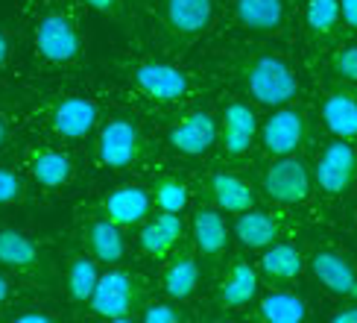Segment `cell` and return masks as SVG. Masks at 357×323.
<instances>
[{
	"label": "cell",
	"mask_w": 357,
	"mask_h": 323,
	"mask_svg": "<svg viewBox=\"0 0 357 323\" xmlns=\"http://www.w3.org/2000/svg\"><path fill=\"white\" fill-rule=\"evenodd\" d=\"M102 209H106L109 220L117 227H132V224H141V220L150 215V194H146L144 188L138 185H123L112 191L102 203Z\"/></svg>",
	"instance_id": "cell-12"
},
{
	"label": "cell",
	"mask_w": 357,
	"mask_h": 323,
	"mask_svg": "<svg viewBox=\"0 0 357 323\" xmlns=\"http://www.w3.org/2000/svg\"><path fill=\"white\" fill-rule=\"evenodd\" d=\"M88 247H91L94 259L100 261H121L123 259V235L117 229V224L112 220H94L91 227H88Z\"/></svg>",
	"instance_id": "cell-23"
},
{
	"label": "cell",
	"mask_w": 357,
	"mask_h": 323,
	"mask_svg": "<svg viewBox=\"0 0 357 323\" xmlns=\"http://www.w3.org/2000/svg\"><path fill=\"white\" fill-rule=\"evenodd\" d=\"M193 241L202 256H220L226 250V224L217 209H197L193 215Z\"/></svg>",
	"instance_id": "cell-19"
},
{
	"label": "cell",
	"mask_w": 357,
	"mask_h": 323,
	"mask_svg": "<svg viewBox=\"0 0 357 323\" xmlns=\"http://www.w3.org/2000/svg\"><path fill=\"white\" fill-rule=\"evenodd\" d=\"M109 323H135V320H129V315H123V317H109Z\"/></svg>",
	"instance_id": "cell-41"
},
{
	"label": "cell",
	"mask_w": 357,
	"mask_h": 323,
	"mask_svg": "<svg viewBox=\"0 0 357 323\" xmlns=\"http://www.w3.org/2000/svg\"><path fill=\"white\" fill-rule=\"evenodd\" d=\"M211 197L217 203V209L222 212H231V215H241V212H249L255 206V194L252 188L237 180L231 173H217L211 176Z\"/></svg>",
	"instance_id": "cell-17"
},
{
	"label": "cell",
	"mask_w": 357,
	"mask_h": 323,
	"mask_svg": "<svg viewBox=\"0 0 357 323\" xmlns=\"http://www.w3.org/2000/svg\"><path fill=\"white\" fill-rule=\"evenodd\" d=\"M197 285H199V268H197V261H193L190 256L176 259L165 271V291L170 294L173 300L190 297V294L197 291Z\"/></svg>",
	"instance_id": "cell-26"
},
{
	"label": "cell",
	"mask_w": 357,
	"mask_h": 323,
	"mask_svg": "<svg viewBox=\"0 0 357 323\" xmlns=\"http://www.w3.org/2000/svg\"><path fill=\"white\" fill-rule=\"evenodd\" d=\"M91 9H97V12H114V6H117V0H85Z\"/></svg>",
	"instance_id": "cell-36"
},
{
	"label": "cell",
	"mask_w": 357,
	"mask_h": 323,
	"mask_svg": "<svg viewBox=\"0 0 357 323\" xmlns=\"http://www.w3.org/2000/svg\"><path fill=\"white\" fill-rule=\"evenodd\" d=\"M12 323H53V317H47L44 312H26L21 317H15Z\"/></svg>",
	"instance_id": "cell-35"
},
{
	"label": "cell",
	"mask_w": 357,
	"mask_h": 323,
	"mask_svg": "<svg viewBox=\"0 0 357 323\" xmlns=\"http://www.w3.org/2000/svg\"><path fill=\"white\" fill-rule=\"evenodd\" d=\"M264 191L266 197L275 203H299L307 197L310 191V176L307 168L299 159L281 156L278 162H273L270 171L264 173Z\"/></svg>",
	"instance_id": "cell-5"
},
{
	"label": "cell",
	"mask_w": 357,
	"mask_h": 323,
	"mask_svg": "<svg viewBox=\"0 0 357 323\" xmlns=\"http://www.w3.org/2000/svg\"><path fill=\"white\" fill-rule=\"evenodd\" d=\"M138 303H141V285L123 271L102 273L91 294V308L102 317H123Z\"/></svg>",
	"instance_id": "cell-2"
},
{
	"label": "cell",
	"mask_w": 357,
	"mask_h": 323,
	"mask_svg": "<svg viewBox=\"0 0 357 323\" xmlns=\"http://www.w3.org/2000/svg\"><path fill=\"white\" fill-rule=\"evenodd\" d=\"M33 176L44 185V188H59L70 180V159L62 153H38L33 159Z\"/></svg>",
	"instance_id": "cell-28"
},
{
	"label": "cell",
	"mask_w": 357,
	"mask_h": 323,
	"mask_svg": "<svg viewBox=\"0 0 357 323\" xmlns=\"http://www.w3.org/2000/svg\"><path fill=\"white\" fill-rule=\"evenodd\" d=\"M24 197V182L21 176H15L12 171L0 168V206H9V203H18Z\"/></svg>",
	"instance_id": "cell-31"
},
{
	"label": "cell",
	"mask_w": 357,
	"mask_h": 323,
	"mask_svg": "<svg viewBox=\"0 0 357 323\" xmlns=\"http://www.w3.org/2000/svg\"><path fill=\"white\" fill-rule=\"evenodd\" d=\"M6 144V124H3V117H0V147Z\"/></svg>",
	"instance_id": "cell-40"
},
{
	"label": "cell",
	"mask_w": 357,
	"mask_h": 323,
	"mask_svg": "<svg viewBox=\"0 0 357 323\" xmlns=\"http://www.w3.org/2000/svg\"><path fill=\"white\" fill-rule=\"evenodd\" d=\"M334 71L340 73V77L357 82V44H351V48L340 50V53L334 56Z\"/></svg>",
	"instance_id": "cell-32"
},
{
	"label": "cell",
	"mask_w": 357,
	"mask_h": 323,
	"mask_svg": "<svg viewBox=\"0 0 357 323\" xmlns=\"http://www.w3.org/2000/svg\"><path fill=\"white\" fill-rule=\"evenodd\" d=\"M222 121H226V150L231 156L246 153L252 138H255V129H258L255 112H252L246 103H231V106H226Z\"/></svg>",
	"instance_id": "cell-13"
},
{
	"label": "cell",
	"mask_w": 357,
	"mask_h": 323,
	"mask_svg": "<svg viewBox=\"0 0 357 323\" xmlns=\"http://www.w3.org/2000/svg\"><path fill=\"white\" fill-rule=\"evenodd\" d=\"M305 315H307L305 300L296 297V294L275 291L261 300V317L266 323H302Z\"/></svg>",
	"instance_id": "cell-24"
},
{
	"label": "cell",
	"mask_w": 357,
	"mask_h": 323,
	"mask_svg": "<svg viewBox=\"0 0 357 323\" xmlns=\"http://www.w3.org/2000/svg\"><path fill=\"white\" fill-rule=\"evenodd\" d=\"M36 261H38V250L26 235L15 229L0 232V264H6V268H29Z\"/></svg>",
	"instance_id": "cell-25"
},
{
	"label": "cell",
	"mask_w": 357,
	"mask_h": 323,
	"mask_svg": "<svg viewBox=\"0 0 357 323\" xmlns=\"http://www.w3.org/2000/svg\"><path fill=\"white\" fill-rule=\"evenodd\" d=\"M135 82L144 94H150L161 103H170V100H178L185 92H188V77L178 68L173 65H161V62H146V65H138L135 71Z\"/></svg>",
	"instance_id": "cell-8"
},
{
	"label": "cell",
	"mask_w": 357,
	"mask_h": 323,
	"mask_svg": "<svg viewBox=\"0 0 357 323\" xmlns=\"http://www.w3.org/2000/svg\"><path fill=\"white\" fill-rule=\"evenodd\" d=\"M234 235L241 238L243 247H270L278 238V220L266 212H241L234 220Z\"/></svg>",
	"instance_id": "cell-16"
},
{
	"label": "cell",
	"mask_w": 357,
	"mask_h": 323,
	"mask_svg": "<svg viewBox=\"0 0 357 323\" xmlns=\"http://www.w3.org/2000/svg\"><path fill=\"white\" fill-rule=\"evenodd\" d=\"M237 18L249 29H275L284 18V3L281 0H237Z\"/></svg>",
	"instance_id": "cell-22"
},
{
	"label": "cell",
	"mask_w": 357,
	"mask_h": 323,
	"mask_svg": "<svg viewBox=\"0 0 357 323\" xmlns=\"http://www.w3.org/2000/svg\"><path fill=\"white\" fill-rule=\"evenodd\" d=\"M328 323H357V308H346V312L334 315Z\"/></svg>",
	"instance_id": "cell-37"
},
{
	"label": "cell",
	"mask_w": 357,
	"mask_h": 323,
	"mask_svg": "<svg viewBox=\"0 0 357 323\" xmlns=\"http://www.w3.org/2000/svg\"><path fill=\"white\" fill-rule=\"evenodd\" d=\"M310 268H314L317 279L331 294L346 297V300H357V271L340 253H334V250H322V253H317L314 259H310Z\"/></svg>",
	"instance_id": "cell-10"
},
{
	"label": "cell",
	"mask_w": 357,
	"mask_h": 323,
	"mask_svg": "<svg viewBox=\"0 0 357 323\" xmlns=\"http://www.w3.org/2000/svg\"><path fill=\"white\" fill-rule=\"evenodd\" d=\"M340 21V0H310L307 3V27L314 33H328Z\"/></svg>",
	"instance_id": "cell-30"
},
{
	"label": "cell",
	"mask_w": 357,
	"mask_h": 323,
	"mask_svg": "<svg viewBox=\"0 0 357 323\" xmlns=\"http://www.w3.org/2000/svg\"><path fill=\"white\" fill-rule=\"evenodd\" d=\"M322 121L337 138H357V100L343 92L328 94L322 103Z\"/></svg>",
	"instance_id": "cell-14"
},
{
	"label": "cell",
	"mask_w": 357,
	"mask_h": 323,
	"mask_svg": "<svg viewBox=\"0 0 357 323\" xmlns=\"http://www.w3.org/2000/svg\"><path fill=\"white\" fill-rule=\"evenodd\" d=\"M36 48L50 62H70L79 53V36L65 15L50 12L36 27Z\"/></svg>",
	"instance_id": "cell-4"
},
{
	"label": "cell",
	"mask_w": 357,
	"mask_h": 323,
	"mask_svg": "<svg viewBox=\"0 0 357 323\" xmlns=\"http://www.w3.org/2000/svg\"><path fill=\"white\" fill-rule=\"evenodd\" d=\"M144 323H178V315H176V308H170L165 303H155V306L146 308Z\"/></svg>",
	"instance_id": "cell-33"
},
{
	"label": "cell",
	"mask_w": 357,
	"mask_h": 323,
	"mask_svg": "<svg viewBox=\"0 0 357 323\" xmlns=\"http://www.w3.org/2000/svg\"><path fill=\"white\" fill-rule=\"evenodd\" d=\"M155 203L161 212L178 215L188 206V188L178 180H158L155 182Z\"/></svg>",
	"instance_id": "cell-29"
},
{
	"label": "cell",
	"mask_w": 357,
	"mask_h": 323,
	"mask_svg": "<svg viewBox=\"0 0 357 323\" xmlns=\"http://www.w3.org/2000/svg\"><path fill=\"white\" fill-rule=\"evenodd\" d=\"M255 294H258V273L249 264H234L220 288V303L229 308H237V306H246L255 300Z\"/></svg>",
	"instance_id": "cell-21"
},
{
	"label": "cell",
	"mask_w": 357,
	"mask_h": 323,
	"mask_svg": "<svg viewBox=\"0 0 357 323\" xmlns=\"http://www.w3.org/2000/svg\"><path fill=\"white\" fill-rule=\"evenodd\" d=\"M302 136H305L302 112L284 109V106H278V112L270 115V121L264 124V132H261L266 153H273V156H290L299 147Z\"/></svg>",
	"instance_id": "cell-7"
},
{
	"label": "cell",
	"mask_w": 357,
	"mask_h": 323,
	"mask_svg": "<svg viewBox=\"0 0 357 323\" xmlns=\"http://www.w3.org/2000/svg\"><path fill=\"white\" fill-rule=\"evenodd\" d=\"M214 3L211 0H167V21L176 33H202L211 24Z\"/></svg>",
	"instance_id": "cell-15"
},
{
	"label": "cell",
	"mask_w": 357,
	"mask_h": 323,
	"mask_svg": "<svg viewBox=\"0 0 357 323\" xmlns=\"http://www.w3.org/2000/svg\"><path fill=\"white\" fill-rule=\"evenodd\" d=\"M6 56H9V41H6V36L0 33V65L6 62Z\"/></svg>",
	"instance_id": "cell-38"
},
{
	"label": "cell",
	"mask_w": 357,
	"mask_h": 323,
	"mask_svg": "<svg viewBox=\"0 0 357 323\" xmlns=\"http://www.w3.org/2000/svg\"><path fill=\"white\" fill-rule=\"evenodd\" d=\"M246 88L264 106H284L299 92V82L281 56H258L246 71Z\"/></svg>",
	"instance_id": "cell-1"
},
{
	"label": "cell",
	"mask_w": 357,
	"mask_h": 323,
	"mask_svg": "<svg viewBox=\"0 0 357 323\" xmlns=\"http://www.w3.org/2000/svg\"><path fill=\"white\" fill-rule=\"evenodd\" d=\"M217 141V124L211 115L193 112L185 121H178L170 132V144L185 156H202L211 150V144Z\"/></svg>",
	"instance_id": "cell-9"
},
{
	"label": "cell",
	"mask_w": 357,
	"mask_h": 323,
	"mask_svg": "<svg viewBox=\"0 0 357 323\" xmlns=\"http://www.w3.org/2000/svg\"><path fill=\"white\" fill-rule=\"evenodd\" d=\"M354 171H357V156L351 144H346V138H337L322 150L314 176L325 194H343L354 180Z\"/></svg>",
	"instance_id": "cell-3"
},
{
	"label": "cell",
	"mask_w": 357,
	"mask_h": 323,
	"mask_svg": "<svg viewBox=\"0 0 357 323\" xmlns=\"http://www.w3.org/2000/svg\"><path fill=\"white\" fill-rule=\"evenodd\" d=\"M340 18L357 29V0H340Z\"/></svg>",
	"instance_id": "cell-34"
},
{
	"label": "cell",
	"mask_w": 357,
	"mask_h": 323,
	"mask_svg": "<svg viewBox=\"0 0 357 323\" xmlns=\"http://www.w3.org/2000/svg\"><path fill=\"white\" fill-rule=\"evenodd\" d=\"M97 147L109 168H129L141 156V132L132 121H109L100 132Z\"/></svg>",
	"instance_id": "cell-6"
},
{
	"label": "cell",
	"mask_w": 357,
	"mask_h": 323,
	"mask_svg": "<svg viewBox=\"0 0 357 323\" xmlns=\"http://www.w3.org/2000/svg\"><path fill=\"white\" fill-rule=\"evenodd\" d=\"M302 268H305L302 253L290 244H270V250L261 259V271L273 282H293L302 273Z\"/></svg>",
	"instance_id": "cell-20"
},
{
	"label": "cell",
	"mask_w": 357,
	"mask_h": 323,
	"mask_svg": "<svg viewBox=\"0 0 357 323\" xmlns=\"http://www.w3.org/2000/svg\"><path fill=\"white\" fill-rule=\"evenodd\" d=\"M100 282V273H97V264L91 259H73L70 261V271H68V291L77 303H91V294Z\"/></svg>",
	"instance_id": "cell-27"
},
{
	"label": "cell",
	"mask_w": 357,
	"mask_h": 323,
	"mask_svg": "<svg viewBox=\"0 0 357 323\" xmlns=\"http://www.w3.org/2000/svg\"><path fill=\"white\" fill-rule=\"evenodd\" d=\"M97 127V106L88 97H65L53 109V129L62 138H85Z\"/></svg>",
	"instance_id": "cell-11"
},
{
	"label": "cell",
	"mask_w": 357,
	"mask_h": 323,
	"mask_svg": "<svg viewBox=\"0 0 357 323\" xmlns=\"http://www.w3.org/2000/svg\"><path fill=\"white\" fill-rule=\"evenodd\" d=\"M178 238H182V220H178V215H158L153 224H146L144 232H141V247L146 250L150 256L155 259H165L170 250L178 244Z\"/></svg>",
	"instance_id": "cell-18"
},
{
	"label": "cell",
	"mask_w": 357,
	"mask_h": 323,
	"mask_svg": "<svg viewBox=\"0 0 357 323\" xmlns=\"http://www.w3.org/2000/svg\"><path fill=\"white\" fill-rule=\"evenodd\" d=\"M6 297H9V282H6L3 276H0V303H3Z\"/></svg>",
	"instance_id": "cell-39"
}]
</instances>
